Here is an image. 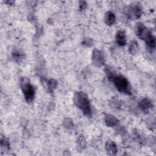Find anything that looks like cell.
<instances>
[{
  "instance_id": "1",
  "label": "cell",
  "mask_w": 156,
  "mask_h": 156,
  "mask_svg": "<svg viewBox=\"0 0 156 156\" xmlns=\"http://www.w3.org/2000/svg\"><path fill=\"white\" fill-rule=\"evenodd\" d=\"M73 101L75 105L81 110L85 115L87 116H90L91 115V109L90 101L85 93L80 91L75 93Z\"/></svg>"
},
{
  "instance_id": "2",
  "label": "cell",
  "mask_w": 156,
  "mask_h": 156,
  "mask_svg": "<svg viewBox=\"0 0 156 156\" xmlns=\"http://www.w3.org/2000/svg\"><path fill=\"white\" fill-rule=\"evenodd\" d=\"M21 87L25 99L27 102H30L35 96V89L30 83L28 79L23 77L21 80Z\"/></svg>"
},
{
  "instance_id": "3",
  "label": "cell",
  "mask_w": 156,
  "mask_h": 156,
  "mask_svg": "<svg viewBox=\"0 0 156 156\" xmlns=\"http://www.w3.org/2000/svg\"><path fill=\"white\" fill-rule=\"evenodd\" d=\"M112 81L114 82L116 88L119 92L126 94H130V85L125 77L122 75H115Z\"/></svg>"
},
{
  "instance_id": "4",
  "label": "cell",
  "mask_w": 156,
  "mask_h": 156,
  "mask_svg": "<svg viewBox=\"0 0 156 156\" xmlns=\"http://www.w3.org/2000/svg\"><path fill=\"white\" fill-rule=\"evenodd\" d=\"M126 15L132 20L139 18L142 14V9L138 4H131L126 10Z\"/></svg>"
},
{
  "instance_id": "5",
  "label": "cell",
  "mask_w": 156,
  "mask_h": 156,
  "mask_svg": "<svg viewBox=\"0 0 156 156\" xmlns=\"http://www.w3.org/2000/svg\"><path fill=\"white\" fill-rule=\"evenodd\" d=\"M92 61L93 64L96 66L103 65L105 60L102 52L97 49H94L92 54Z\"/></svg>"
},
{
  "instance_id": "6",
  "label": "cell",
  "mask_w": 156,
  "mask_h": 156,
  "mask_svg": "<svg viewBox=\"0 0 156 156\" xmlns=\"http://www.w3.org/2000/svg\"><path fill=\"white\" fill-rule=\"evenodd\" d=\"M140 108L144 112H147L152 107V101L148 98H143L140 100L138 104Z\"/></svg>"
},
{
  "instance_id": "7",
  "label": "cell",
  "mask_w": 156,
  "mask_h": 156,
  "mask_svg": "<svg viewBox=\"0 0 156 156\" xmlns=\"http://www.w3.org/2000/svg\"><path fill=\"white\" fill-rule=\"evenodd\" d=\"M105 150L109 155H115L118 151L116 145L112 141H108L106 143Z\"/></svg>"
},
{
  "instance_id": "8",
  "label": "cell",
  "mask_w": 156,
  "mask_h": 156,
  "mask_svg": "<svg viewBox=\"0 0 156 156\" xmlns=\"http://www.w3.org/2000/svg\"><path fill=\"white\" fill-rule=\"evenodd\" d=\"M116 42L119 46H124L126 44V37L125 33L122 30H119L115 37Z\"/></svg>"
},
{
  "instance_id": "9",
  "label": "cell",
  "mask_w": 156,
  "mask_h": 156,
  "mask_svg": "<svg viewBox=\"0 0 156 156\" xmlns=\"http://www.w3.org/2000/svg\"><path fill=\"white\" fill-rule=\"evenodd\" d=\"M105 124L108 127H113L118 123V119L115 116L111 115H107L105 116Z\"/></svg>"
},
{
  "instance_id": "10",
  "label": "cell",
  "mask_w": 156,
  "mask_h": 156,
  "mask_svg": "<svg viewBox=\"0 0 156 156\" xmlns=\"http://www.w3.org/2000/svg\"><path fill=\"white\" fill-rule=\"evenodd\" d=\"M104 21L107 25H113L115 22V15L112 12H107L105 15Z\"/></svg>"
},
{
  "instance_id": "11",
  "label": "cell",
  "mask_w": 156,
  "mask_h": 156,
  "mask_svg": "<svg viewBox=\"0 0 156 156\" xmlns=\"http://www.w3.org/2000/svg\"><path fill=\"white\" fill-rule=\"evenodd\" d=\"M138 49V43L136 41H132L130 43V44L129 45V52L131 54H136L137 52Z\"/></svg>"
},
{
  "instance_id": "12",
  "label": "cell",
  "mask_w": 156,
  "mask_h": 156,
  "mask_svg": "<svg viewBox=\"0 0 156 156\" xmlns=\"http://www.w3.org/2000/svg\"><path fill=\"white\" fill-rule=\"evenodd\" d=\"M13 58L16 62H20L23 58V53L21 52L20 51H14L12 53Z\"/></svg>"
},
{
  "instance_id": "13",
  "label": "cell",
  "mask_w": 156,
  "mask_h": 156,
  "mask_svg": "<svg viewBox=\"0 0 156 156\" xmlns=\"http://www.w3.org/2000/svg\"><path fill=\"white\" fill-rule=\"evenodd\" d=\"M57 82L54 79H50L48 81V88L50 91H52L57 87Z\"/></svg>"
},
{
  "instance_id": "14",
  "label": "cell",
  "mask_w": 156,
  "mask_h": 156,
  "mask_svg": "<svg viewBox=\"0 0 156 156\" xmlns=\"http://www.w3.org/2000/svg\"><path fill=\"white\" fill-rule=\"evenodd\" d=\"M1 147L2 148H5V149H9L10 147V144L8 141H7L5 139H2L1 142Z\"/></svg>"
},
{
  "instance_id": "15",
  "label": "cell",
  "mask_w": 156,
  "mask_h": 156,
  "mask_svg": "<svg viewBox=\"0 0 156 156\" xmlns=\"http://www.w3.org/2000/svg\"><path fill=\"white\" fill-rule=\"evenodd\" d=\"M78 143H79L80 147H81L82 148H83V147H85V140L84 139L83 136H79V138L78 139Z\"/></svg>"
},
{
  "instance_id": "16",
  "label": "cell",
  "mask_w": 156,
  "mask_h": 156,
  "mask_svg": "<svg viewBox=\"0 0 156 156\" xmlns=\"http://www.w3.org/2000/svg\"><path fill=\"white\" fill-rule=\"evenodd\" d=\"M82 43H83V44L86 45V46H91L93 44V41L90 38H86L83 40Z\"/></svg>"
},
{
  "instance_id": "17",
  "label": "cell",
  "mask_w": 156,
  "mask_h": 156,
  "mask_svg": "<svg viewBox=\"0 0 156 156\" xmlns=\"http://www.w3.org/2000/svg\"><path fill=\"white\" fill-rule=\"evenodd\" d=\"M87 6V4L85 1H80L79 2V7L80 10H83Z\"/></svg>"
}]
</instances>
